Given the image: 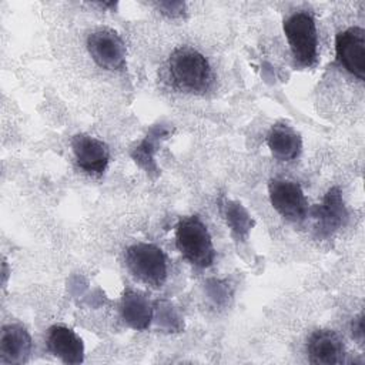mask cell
Returning <instances> with one entry per match:
<instances>
[{
	"label": "cell",
	"instance_id": "cell-1",
	"mask_svg": "<svg viewBox=\"0 0 365 365\" xmlns=\"http://www.w3.org/2000/svg\"><path fill=\"white\" fill-rule=\"evenodd\" d=\"M168 71L173 83L181 90L200 93L211 83V67L207 58L190 47H180L171 53Z\"/></svg>",
	"mask_w": 365,
	"mask_h": 365
},
{
	"label": "cell",
	"instance_id": "cell-2",
	"mask_svg": "<svg viewBox=\"0 0 365 365\" xmlns=\"http://www.w3.org/2000/svg\"><path fill=\"white\" fill-rule=\"evenodd\" d=\"M175 244L182 257L192 265L207 268L214 261V245L205 224L197 217L182 218L175 230Z\"/></svg>",
	"mask_w": 365,
	"mask_h": 365
},
{
	"label": "cell",
	"instance_id": "cell-3",
	"mask_svg": "<svg viewBox=\"0 0 365 365\" xmlns=\"http://www.w3.org/2000/svg\"><path fill=\"white\" fill-rule=\"evenodd\" d=\"M125 264L140 281L161 287L167 279V259L161 248L154 244L138 242L125 251Z\"/></svg>",
	"mask_w": 365,
	"mask_h": 365
},
{
	"label": "cell",
	"instance_id": "cell-4",
	"mask_svg": "<svg viewBox=\"0 0 365 365\" xmlns=\"http://www.w3.org/2000/svg\"><path fill=\"white\" fill-rule=\"evenodd\" d=\"M284 33L289 43L294 58L302 66H312L317 61V27L312 16L305 11L291 14L284 21Z\"/></svg>",
	"mask_w": 365,
	"mask_h": 365
},
{
	"label": "cell",
	"instance_id": "cell-5",
	"mask_svg": "<svg viewBox=\"0 0 365 365\" xmlns=\"http://www.w3.org/2000/svg\"><path fill=\"white\" fill-rule=\"evenodd\" d=\"M91 58L106 70H121L125 66V46L111 29H97L87 37Z\"/></svg>",
	"mask_w": 365,
	"mask_h": 365
},
{
	"label": "cell",
	"instance_id": "cell-6",
	"mask_svg": "<svg viewBox=\"0 0 365 365\" xmlns=\"http://www.w3.org/2000/svg\"><path fill=\"white\" fill-rule=\"evenodd\" d=\"M272 207L288 221L299 222L307 217L308 202L302 188L289 180L275 178L268 185Z\"/></svg>",
	"mask_w": 365,
	"mask_h": 365
},
{
	"label": "cell",
	"instance_id": "cell-7",
	"mask_svg": "<svg viewBox=\"0 0 365 365\" xmlns=\"http://www.w3.org/2000/svg\"><path fill=\"white\" fill-rule=\"evenodd\" d=\"M335 54L338 63L359 80L365 78V31L361 27H349L335 37Z\"/></svg>",
	"mask_w": 365,
	"mask_h": 365
},
{
	"label": "cell",
	"instance_id": "cell-8",
	"mask_svg": "<svg viewBox=\"0 0 365 365\" xmlns=\"http://www.w3.org/2000/svg\"><path fill=\"white\" fill-rule=\"evenodd\" d=\"M71 148L78 167L91 175H101L110 161V150L101 140L77 134L71 138Z\"/></svg>",
	"mask_w": 365,
	"mask_h": 365
},
{
	"label": "cell",
	"instance_id": "cell-9",
	"mask_svg": "<svg viewBox=\"0 0 365 365\" xmlns=\"http://www.w3.org/2000/svg\"><path fill=\"white\" fill-rule=\"evenodd\" d=\"M311 214L317 222V231L321 237H328L338 231L348 220V211L338 187H332L325 194L321 204L312 207Z\"/></svg>",
	"mask_w": 365,
	"mask_h": 365
},
{
	"label": "cell",
	"instance_id": "cell-10",
	"mask_svg": "<svg viewBox=\"0 0 365 365\" xmlns=\"http://www.w3.org/2000/svg\"><path fill=\"white\" fill-rule=\"evenodd\" d=\"M307 351L309 361L318 365H335L344 361L345 348L339 335L332 329H318L311 334Z\"/></svg>",
	"mask_w": 365,
	"mask_h": 365
},
{
	"label": "cell",
	"instance_id": "cell-11",
	"mask_svg": "<svg viewBox=\"0 0 365 365\" xmlns=\"http://www.w3.org/2000/svg\"><path fill=\"white\" fill-rule=\"evenodd\" d=\"M31 338L24 327L7 324L0 335V362L4 365H20L29 359Z\"/></svg>",
	"mask_w": 365,
	"mask_h": 365
},
{
	"label": "cell",
	"instance_id": "cell-12",
	"mask_svg": "<svg viewBox=\"0 0 365 365\" xmlns=\"http://www.w3.org/2000/svg\"><path fill=\"white\" fill-rule=\"evenodd\" d=\"M47 346L51 354L64 364H80L84 359V345L81 338L64 325H54L47 334Z\"/></svg>",
	"mask_w": 365,
	"mask_h": 365
},
{
	"label": "cell",
	"instance_id": "cell-13",
	"mask_svg": "<svg viewBox=\"0 0 365 365\" xmlns=\"http://www.w3.org/2000/svg\"><path fill=\"white\" fill-rule=\"evenodd\" d=\"M267 143L272 155L279 161L297 158L302 148L299 134L288 124H275L267 137Z\"/></svg>",
	"mask_w": 365,
	"mask_h": 365
},
{
	"label": "cell",
	"instance_id": "cell-14",
	"mask_svg": "<svg viewBox=\"0 0 365 365\" xmlns=\"http://www.w3.org/2000/svg\"><path fill=\"white\" fill-rule=\"evenodd\" d=\"M121 315L128 327L143 331L153 319V307L143 294L127 291L121 301Z\"/></svg>",
	"mask_w": 365,
	"mask_h": 365
},
{
	"label": "cell",
	"instance_id": "cell-15",
	"mask_svg": "<svg viewBox=\"0 0 365 365\" xmlns=\"http://www.w3.org/2000/svg\"><path fill=\"white\" fill-rule=\"evenodd\" d=\"M168 133H170L168 128H165L163 125H155L154 128H151L148 135L133 150L131 157L147 173L158 171L157 163H155V153L158 150L157 147L160 144V140L165 138L168 135Z\"/></svg>",
	"mask_w": 365,
	"mask_h": 365
},
{
	"label": "cell",
	"instance_id": "cell-16",
	"mask_svg": "<svg viewBox=\"0 0 365 365\" xmlns=\"http://www.w3.org/2000/svg\"><path fill=\"white\" fill-rule=\"evenodd\" d=\"M222 211H224V217H225L227 224H228L230 230L232 231V234L237 238H245L254 224L251 220V215L247 212V210L241 204L227 200L222 205Z\"/></svg>",
	"mask_w": 365,
	"mask_h": 365
},
{
	"label": "cell",
	"instance_id": "cell-17",
	"mask_svg": "<svg viewBox=\"0 0 365 365\" xmlns=\"http://www.w3.org/2000/svg\"><path fill=\"white\" fill-rule=\"evenodd\" d=\"M157 6L161 10V13L171 16V17L181 16L184 13V7H185V4L182 1H160Z\"/></svg>",
	"mask_w": 365,
	"mask_h": 365
},
{
	"label": "cell",
	"instance_id": "cell-18",
	"mask_svg": "<svg viewBox=\"0 0 365 365\" xmlns=\"http://www.w3.org/2000/svg\"><path fill=\"white\" fill-rule=\"evenodd\" d=\"M352 336L362 344L364 342V314H359L354 321H352Z\"/></svg>",
	"mask_w": 365,
	"mask_h": 365
}]
</instances>
